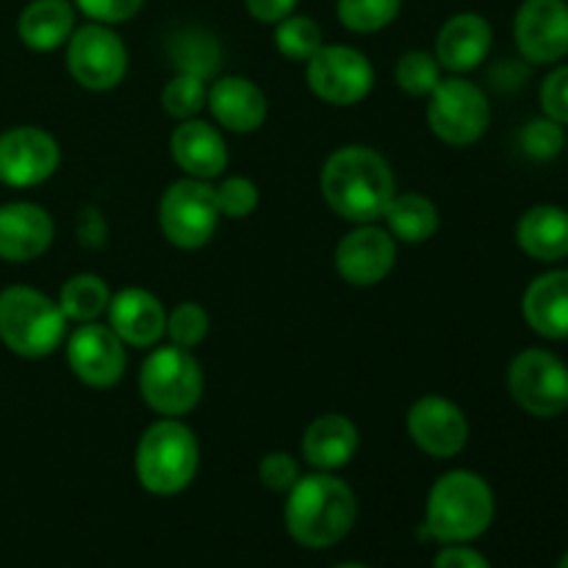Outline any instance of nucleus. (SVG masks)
Instances as JSON below:
<instances>
[{
    "instance_id": "obj_22",
    "label": "nucleus",
    "mask_w": 568,
    "mask_h": 568,
    "mask_svg": "<svg viewBox=\"0 0 568 568\" xmlns=\"http://www.w3.org/2000/svg\"><path fill=\"white\" fill-rule=\"evenodd\" d=\"M358 427L344 414H322L305 427L303 458L314 471L344 469L358 453Z\"/></svg>"
},
{
    "instance_id": "obj_29",
    "label": "nucleus",
    "mask_w": 568,
    "mask_h": 568,
    "mask_svg": "<svg viewBox=\"0 0 568 568\" xmlns=\"http://www.w3.org/2000/svg\"><path fill=\"white\" fill-rule=\"evenodd\" d=\"M322 44H325V37L314 17L292 14L275 26V48L286 59L308 61Z\"/></svg>"
},
{
    "instance_id": "obj_5",
    "label": "nucleus",
    "mask_w": 568,
    "mask_h": 568,
    "mask_svg": "<svg viewBox=\"0 0 568 568\" xmlns=\"http://www.w3.org/2000/svg\"><path fill=\"white\" fill-rule=\"evenodd\" d=\"M67 336L59 303L31 286L0 292V342L20 358H48Z\"/></svg>"
},
{
    "instance_id": "obj_11",
    "label": "nucleus",
    "mask_w": 568,
    "mask_h": 568,
    "mask_svg": "<svg viewBox=\"0 0 568 568\" xmlns=\"http://www.w3.org/2000/svg\"><path fill=\"white\" fill-rule=\"evenodd\" d=\"M305 78L311 92L331 105H355L366 100L375 87V67L349 44H322L305 61Z\"/></svg>"
},
{
    "instance_id": "obj_23",
    "label": "nucleus",
    "mask_w": 568,
    "mask_h": 568,
    "mask_svg": "<svg viewBox=\"0 0 568 568\" xmlns=\"http://www.w3.org/2000/svg\"><path fill=\"white\" fill-rule=\"evenodd\" d=\"M525 320L538 336L564 342L568 338V270L538 275L521 300Z\"/></svg>"
},
{
    "instance_id": "obj_41",
    "label": "nucleus",
    "mask_w": 568,
    "mask_h": 568,
    "mask_svg": "<svg viewBox=\"0 0 568 568\" xmlns=\"http://www.w3.org/2000/svg\"><path fill=\"white\" fill-rule=\"evenodd\" d=\"M336 568H369V566H364V564H344V566H336Z\"/></svg>"
},
{
    "instance_id": "obj_32",
    "label": "nucleus",
    "mask_w": 568,
    "mask_h": 568,
    "mask_svg": "<svg viewBox=\"0 0 568 568\" xmlns=\"http://www.w3.org/2000/svg\"><path fill=\"white\" fill-rule=\"evenodd\" d=\"M211 327V316L209 311L203 308L200 303H178L175 308L166 314V336H170V344L183 349H194L197 344L205 342Z\"/></svg>"
},
{
    "instance_id": "obj_8",
    "label": "nucleus",
    "mask_w": 568,
    "mask_h": 568,
    "mask_svg": "<svg viewBox=\"0 0 568 568\" xmlns=\"http://www.w3.org/2000/svg\"><path fill=\"white\" fill-rule=\"evenodd\" d=\"M427 125L433 136L453 148H466L483 139L491 125V105L486 92L466 78H442L427 94Z\"/></svg>"
},
{
    "instance_id": "obj_6",
    "label": "nucleus",
    "mask_w": 568,
    "mask_h": 568,
    "mask_svg": "<svg viewBox=\"0 0 568 568\" xmlns=\"http://www.w3.org/2000/svg\"><path fill=\"white\" fill-rule=\"evenodd\" d=\"M203 386L200 361L194 358L192 349L175 344L155 347L139 369V394L144 405L159 416H172V419L186 416L189 410L197 408Z\"/></svg>"
},
{
    "instance_id": "obj_27",
    "label": "nucleus",
    "mask_w": 568,
    "mask_h": 568,
    "mask_svg": "<svg viewBox=\"0 0 568 568\" xmlns=\"http://www.w3.org/2000/svg\"><path fill=\"white\" fill-rule=\"evenodd\" d=\"M59 308L61 314L67 316V322H75V325H83V322H98L100 316H105L111 303V288L109 283L100 275H92V272H78L70 281L61 286L59 292Z\"/></svg>"
},
{
    "instance_id": "obj_39",
    "label": "nucleus",
    "mask_w": 568,
    "mask_h": 568,
    "mask_svg": "<svg viewBox=\"0 0 568 568\" xmlns=\"http://www.w3.org/2000/svg\"><path fill=\"white\" fill-rule=\"evenodd\" d=\"M433 568H491V564L477 549L464 547V544H447L433 560Z\"/></svg>"
},
{
    "instance_id": "obj_18",
    "label": "nucleus",
    "mask_w": 568,
    "mask_h": 568,
    "mask_svg": "<svg viewBox=\"0 0 568 568\" xmlns=\"http://www.w3.org/2000/svg\"><path fill=\"white\" fill-rule=\"evenodd\" d=\"M494 44V28L477 11H460V14L449 17L436 37V59L442 70L453 72V75H464V72L477 70L483 61L488 59Z\"/></svg>"
},
{
    "instance_id": "obj_38",
    "label": "nucleus",
    "mask_w": 568,
    "mask_h": 568,
    "mask_svg": "<svg viewBox=\"0 0 568 568\" xmlns=\"http://www.w3.org/2000/svg\"><path fill=\"white\" fill-rule=\"evenodd\" d=\"M541 109L549 120L568 125V64L555 67L541 83Z\"/></svg>"
},
{
    "instance_id": "obj_42",
    "label": "nucleus",
    "mask_w": 568,
    "mask_h": 568,
    "mask_svg": "<svg viewBox=\"0 0 568 568\" xmlns=\"http://www.w3.org/2000/svg\"><path fill=\"white\" fill-rule=\"evenodd\" d=\"M558 568H568V552L564 555V558H560V564H558Z\"/></svg>"
},
{
    "instance_id": "obj_40",
    "label": "nucleus",
    "mask_w": 568,
    "mask_h": 568,
    "mask_svg": "<svg viewBox=\"0 0 568 568\" xmlns=\"http://www.w3.org/2000/svg\"><path fill=\"white\" fill-rule=\"evenodd\" d=\"M300 0H244L247 6V14L255 22H264V26H277L281 20L294 14Z\"/></svg>"
},
{
    "instance_id": "obj_35",
    "label": "nucleus",
    "mask_w": 568,
    "mask_h": 568,
    "mask_svg": "<svg viewBox=\"0 0 568 568\" xmlns=\"http://www.w3.org/2000/svg\"><path fill=\"white\" fill-rule=\"evenodd\" d=\"M521 150L530 155L532 161H552L555 155H560L566 144L564 125L549 116H541V120H530L525 128H521Z\"/></svg>"
},
{
    "instance_id": "obj_9",
    "label": "nucleus",
    "mask_w": 568,
    "mask_h": 568,
    "mask_svg": "<svg viewBox=\"0 0 568 568\" xmlns=\"http://www.w3.org/2000/svg\"><path fill=\"white\" fill-rule=\"evenodd\" d=\"M508 392L530 416L555 419L568 410V366L549 349H521L510 361Z\"/></svg>"
},
{
    "instance_id": "obj_3",
    "label": "nucleus",
    "mask_w": 568,
    "mask_h": 568,
    "mask_svg": "<svg viewBox=\"0 0 568 568\" xmlns=\"http://www.w3.org/2000/svg\"><path fill=\"white\" fill-rule=\"evenodd\" d=\"M494 491L480 475L453 469L433 483L425 508V536L442 544H469L491 527Z\"/></svg>"
},
{
    "instance_id": "obj_4",
    "label": "nucleus",
    "mask_w": 568,
    "mask_h": 568,
    "mask_svg": "<svg viewBox=\"0 0 568 568\" xmlns=\"http://www.w3.org/2000/svg\"><path fill=\"white\" fill-rule=\"evenodd\" d=\"M133 466H136V480L142 483L144 491L155 497H175L186 491L197 477V436L181 419L161 416L139 438Z\"/></svg>"
},
{
    "instance_id": "obj_36",
    "label": "nucleus",
    "mask_w": 568,
    "mask_h": 568,
    "mask_svg": "<svg viewBox=\"0 0 568 568\" xmlns=\"http://www.w3.org/2000/svg\"><path fill=\"white\" fill-rule=\"evenodd\" d=\"M258 477L270 491L288 494L294 488V483L303 477V471H300V464L294 455L266 453L258 464Z\"/></svg>"
},
{
    "instance_id": "obj_19",
    "label": "nucleus",
    "mask_w": 568,
    "mask_h": 568,
    "mask_svg": "<svg viewBox=\"0 0 568 568\" xmlns=\"http://www.w3.org/2000/svg\"><path fill=\"white\" fill-rule=\"evenodd\" d=\"M55 236L53 216L37 203L0 205V258L28 264L50 250Z\"/></svg>"
},
{
    "instance_id": "obj_13",
    "label": "nucleus",
    "mask_w": 568,
    "mask_h": 568,
    "mask_svg": "<svg viewBox=\"0 0 568 568\" xmlns=\"http://www.w3.org/2000/svg\"><path fill=\"white\" fill-rule=\"evenodd\" d=\"M61 164V148L44 128L20 125L0 133V183L31 189L50 181Z\"/></svg>"
},
{
    "instance_id": "obj_15",
    "label": "nucleus",
    "mask_w": 568,
    "mask_h": 568,
    "mask_svg": "<svg viewBox=\"0 0 568 568\" xmlns=\"http://www.w3.org/2000/svg\"><path fill=\"white\" fill-rule=\"evenodd\" d=\"M514 39L530 64H558L568 55L566 0H525L516 11Z\"/></svg>"
},
{
    "instance_id": "obj_16",
    "label": "nucleus",
    "mask_w": 568,
    "mask_h": 568,
    "mask_svg": "<svg viewBox=\"0 0 568 568\" xmlns=\"http://www.w3.org/2000/svg\"><path fill=\"white\" fill-rule=\"evenodd\" d=\"M397 264V239L377 222L355 225L336 247V272L344 283L358 288L377 286Z\"/></svg>"
},
{
    "instance_id": "obj_7",
    "label": "nucleus",
    "mask_w": 568,
    "mask_h": 568,
    "mask_svg": "<svg viewBox=\"0 0 568 568\" xmlns=\"http://www.w3.org/2000/svg\"><path fill=\"white\" fill-rule=\"evenodd\" d=\"M220 220L222 214L211 181L181 178L172 186H166L159 203L161 233L178 250L205 247L214 239Z\"/></svg>"
},
{
    "instance_id": "obj_28",
    "label": "nucleus",
    "mask_w": 568,
    "mask_h": 568,
    "mask_svg": "<svg viewBox=\"0 0 568 568\" xmlns=\"http://www.w3.org/2000/svg\"><path fill=\"white\" fill-rule=\"evenodd\" d=\"M403 11V0H338L336 14L347 31L377 33L392 26Z\"/></svg>"
},
{
    "instance_id": "obj_14",
    "label": "nucleus",
    "mask_w": 568,
    "mask_h": 568,
    "mask_svg": "<svg viewBox=\"0 0 568 568\" xmlns=\"http://www.w3.org/2000/svg\"><path fill=\"white\" fill-rule=\"evenodd\" d=\"M405 427L416 447L430 458H455L469 444V422L460 405L442 394H427L419 397L408 408Z\"/></svg>"
},
{
    "instance_id": "obj_33",
    "label": "nucleus",
    "mask_w": 568,
    "mask_h": 568,
    "mask_svg": "<svg viewBox=\"0 0 568 568\" xmlns=\"http://www.w3.org/2000/svg\"><path fill=\"white\" fill-rule=\"evenodd\" d=\"M175 55L181 72H194L200 78H209L214 64H220V48H216V42L209 33L200 31L181 33L175 42Z\"/></svg>"
},
{
    "instance_id": "obj_17",
    "label": "nucleus",
    "mask_w": 568,
    "mask_h": 568,
    "mask_svg": "<svg viewBox=\"0 0 568 568\" xmlns=\"http://www.w3.org/2000/svg\"><path fill=\"white\" fill-rule=\"evenodd\" d=\"M109 327L125 342V347L148 349L166 336V308L148 288L128 286L111 294Z\"/></svg>"
},
{
    "instance_id": "obj_1",
    "label": "nucleus",
    "mask_w": 568,
    "mask_h": 568,
    "mask_svg": "<svg viewBox=\"0 0 568 568\" xmlns=\"http://www.w3.org/2000/svg\"><path fill=\"white\" fill-rule=\"evenodd\" d=\"M320 189L333 214L353 225H369L383 220L397 194V181L377 150L366 144H344L322 164Z\"/></svg>"
},
{
    "instance_id": "obj_24",
    "label": "nucleus",
    "mask_w": 568,
    "mask_h": 568,
    "mask_svg": "<svg viewBox=\"0 0 568 568\" xmlns=\"http://www.w3.org/2000/svg\"><path fill=\"white\" fill-rule=\"evenodd\" d=\"M75 28V6L70 0H31L17 17L22 44L37 53L64 48Z\"/></svg>"
},
{
    "instance_id": "obj_10",
    "label": "nucleus",
    "mask_w": 568,
    "mask_h": 568,
    "mask_svg": "<svg viewBox=\"0 0 568 568\" xmlns=\"http://www.w3.org/2000/svg\"><path fill=\"white\" fill-rule=\"evenodd\" d=\"M67 70L89 92H111L128 75V48L103 22H87L67 39Z\"/></svg>"
},
{
    "instance_id": "obj_20",
    "label": "nucleus",
    "mask_w": 568,
    "mask_h": 568,
    "mask_svg": "<svg viewBox=\"0 0 568 568\" xmlns=\"http://www.w3.org/2000/svg\"><path fill=\"white\" fill-rule=\"evenodd\" d=\"M205 109L216 125L233 133H255L266 122L270 103L264 89L244 75H222L209 87Z\"/></svg>"
},
{
    "instance_id": "obj_12",
    "label": "nucleus",
    "mask_w": 568,
    "mask_h": 568,
    "mask_svg": "<svg viewBox=\"0 0 568 568\" xmlns=\"http://www.w3.org/2000/svg\"><path fill=\"white\" fill-rule=\"evenodd\" d=\"M67 364L83 386L111 388L125 375V342L103 322H83L67 338Z\"/></svg>"
},
{
    "instance_id": "obj_21",
    "label": "nucleus",
    "mask_w": 568,
    "mask_h": 568,
    "mask_svg": "<svg viewBox=\"0 0 568 568\" xmlns=\"http://www.w3.org/2000/svg\"><path fill=\"white\" fill-rule=\"evenodd\" d=\"M170 153L175 164L186 172V178L197 181H216L227 170V144L225 136L211 122L183 120L170 136Z\"/></svg>"
},
{
    "instance_id": "obj_34",
    "label": "nucleus",
    "mask_w": 568,
    "mask_h": 568,
    "mask_svg": "<svg viewBox=\"0 0 568 568\" xmlns=\"http://www.w3.org/2000/svg\"><path fill=\"white\" fill-rule=\"evenodd\" d=\"M216 205H220V214L227 220H244V216L253 214L258 209L261 192L250 178L244 175H231L222 178L220 186H214Z\"/></svg>"
},
{
    "instance_id": "obj_31",
    "label": "nucleus",
    "mask_w": 568,
    "mask_h": 568,
    "mask_svg": "<svg viewBox=\"0 0 568 568\" xmlns=\"http://www.w3.org/2000/svg\"><path fill=\"white\" fill-rule=\"evenodd\" d=\"M394 78L397 87L410 98H427L433 89L442 81V64H438L436 53L427 50H408L399 55L397 67H394Z\"/></svg>"
},
{
    "instance_id": "obj_25",
    "label": "nucleus",
    "mask_w": 568,
    "mask_h": 568,
    "mask_svg": "<svg viewBox=\"0 0 568 568\" xmlns=\"http://www.w3.org/2000/svg\"><path fill=\"white\" fill-rule=\"evenodd\" d=\"M516 242L530 258L560 261L568 255V211L558 205H536L516 225Z\"/></svg>"
},
{
    "instance_id": "obj_26",
    "label": "nucleus",
    "mask_w": 568,
    "mask_h": 568,
    "mask_svg": "<svg viewBox=\"0 0 568 568\" xmlns=\"http://www.w3.org/2000/svg\"><path fill=\"white\" fill-rule=\"evenodd\" d=\"M386 231L392 233L397 242L405 244H425L436 236V231L442 227V214H438V205L433 203L425 194H394V200L388 203L386 214Z\"/></svg>"
},
{
    "instance_id": "obj_30",
    "label": "nucleus",
    "mask_w": 568,
    "mask_h": 568,
    "mask_svg": "<svg viewBox=\"0 0 568 568\" xmlns=\"http://www.w3.org/2000/svg\"><path fill=\"white\" fill-rule=\"evenodd\" d=\"M205 100H209V83L194 72H178L161 89V105L166 114L181 122L194 120L205 109Z\"/></svg>"
},
{
    "instance_id": "obj_37",
    "label": "nucleus",
    "mask_w": 568,
    "mask_h": 568,
    "mask_svg": "<svg viewBox=\"0 0 568 568\" xmlns=\"http://www.w3.org/2000/svg\"><path fill=\"white\" fill-rule=\"evenodd\" d=\"M89 22H103V26H120V22L133 20L142 11L144 0H72Z\"/></svg>"
},
{
    "instance_id": "obj_2",
    "label": "nucleus",
    "mask_w": 568,
    "mask_h": 568,
    "mask_svg": "<svg viewBox=\"0 0 568 568\" xmlns=\"http://www.w3.org/2000/svg\"><path fill=\"white\" fill-rule=\"evenodd\" d=\"M358 519L353 488L333 471H314L294 483L286 494L283 521L300 547L327 549L349 536Z\"/></svg>"
}]
</instances>
